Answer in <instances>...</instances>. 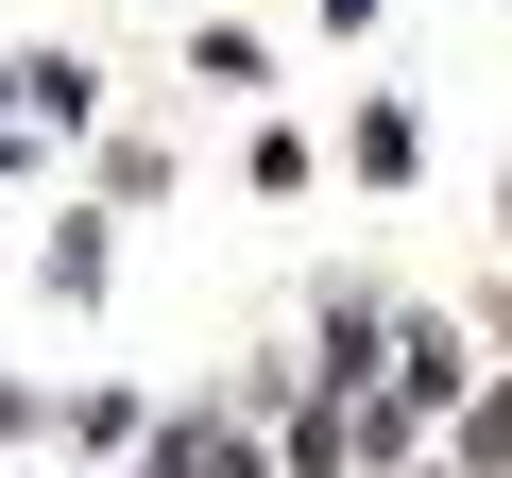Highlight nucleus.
Instances as JSON below:
<instances>
[{
	"instance_id": "1",
	"label": "nucleus",
	"mask_w": 512,
	"mask_h": 478,
	"mask_svg": "<svg viewBox=\"0 0 512 478\" xmlns=\"http://www.w3.org/2000/svg\"><path fill=\"white\" fill-rule=\"evenodd\" d=\"M205 478H256V461H239V444H205Z\"/></svg>"
}]
</instances>
